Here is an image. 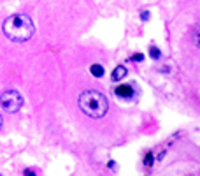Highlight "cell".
<instances>
[{"instance_id":"cell-1","label":"cell","mask_w":200,"mask_h":176,"mask_svg":"<svg viewBox=\"0 0 200 176\" xmlns=\"http://www.w3.org/2000/svg\"><path fill=\"white\" fill-rule=\"evenodd\" d=\"M2 32L12 42H27L28 39H32L35 27H33V21L28 14L16 12V14H11L9 18L4 19Z\"/></svg>"},{"instance_id":"cell-2","label":"cell","mask_w":200,"mask_h":176,"mask_svg":"<svg viewBox=\"0 0 200 176\" xmlns=\"http://www.w3.org/2000/svg\"><path fill=\"white\" fill-rule=\"evenodd\" d=\"M77 104L81 111L90 118H102L107 115V109H109V102L105 95L100 94L98 90H84L79 95Z\"/></svg>"},{"instance_id":"cell-3","label":"cell","mask_w":200,"mask_h":176,"mask_svg":"<svg viewBox=\"0 0 200 176\" xmlns=\"http://www.w3.org/2000/svg\"><path fill=\"white\" fill-rule=\"evenodd\" d=\"M23 95L18 90H5L2 94V109L5 113H16L23 107Z\"/></svg>"},{"instance_id":"cell-4","label":"cell","mask_w":200,"mask_h":176,"mask_svg":"<svg viewBox=\"0 0 200 176\" xmlns=\"http://www.w3.org/2000/svg\"><path fill=\"white\" fill-rule=\"evenodd\" d=\"M114 94L119 97V99H132L133 95V88L130 85H119L114 88Z\"/></svg>"},{"instance_id":"cell-5","label":"cell","mask_w":200,"mask_h":176,"mask_svg":"<svg viewBox=\"0 0 200 176\" xmlns=\"http://www.w3.org/2000/svg\"><path fill=\"white\" fill-rule=\"evenodd\" d=\"M126 67L125 65H118V67H114V71H113V74H111V79L113 81H121L125 76H126Z\"/></svg>"},{"instance_id":"cell-6","label":"cell","mask_w":200,"mask_h":176,"mask_svg":"<svg viewBox=\"0 0 200 176\" xmlns=\"http://www.w3.org/2000/svg\"><path fill=\"white\" fill-rule=\"evenodd\" d=\"M191 42L197 48H200V23H197L191 30Z\"/></svg>"},{"instance_id":"cell-7","label":"cell","mask_w":200,"mask_h":176,"mask_svg":"<svg viewBox=\"0 0 200 176\" xmlns=\"http://www.w3.org/2000/svg\"><path fill=\"white\" fill-rule=\"evenodd\" d=\"M90 72H91L95 78H102V76H104V67H102L100 63H93L91 67H90Z\"/></svg>"},{"instance_id":"cell-8","label":"cell","mask_w":200,"mask_h":176,"mask_svg":"<svg viewBox=\"0 0 200 176\" xmlns=\"http://www.w3.org/2000/svg\"><path fill=\"white\" fill-rule=\"evenodd\" d=\"M149 56L154 58V60H158L160 58V50L156 46H149Z\"/></svg>"},{"instance_id":"cell-9","label":"cell","mask_w":200,"mask_h":176,"mask_svg":"<svg viewBox=\"0 0 200 176\" xmlns=\"http://www.w3.org/2000/svg\"><path fill=\"white\" fill-rule=\"evenodd\" d=\"M151 164H153V155H151V151H149V153H146V155H144V166H146V167H151Z\"/></svg>"},{"instance_id":"cell-10","label":"cell","mask_w":200,"mask_h":176,"mask_svg":"<svg viewBox=\"0 0 200 176\" xmlns=\"http://www.w3.org/2000/svg\"><path fill=\"white\" fill-rule=\"evenodd\" d=\"M142 58H144L142 55H133V56H132V60H137V62H141Z\"/></svg>"},{"instance_id":"cell-11","label":"cell","mask_w":200,"mask_h":176,"mask_svg":"<svg viewBox=\"0 0 200 176\" xmlns=\"http://www.w3.org/2000/svg\"><path fill=\"white\" fill-rule=\"evenodd\" d=\"M23 174H25V176H35V174H33L30 169H25V171H23Z\"/></svg>"}]
</instances>
